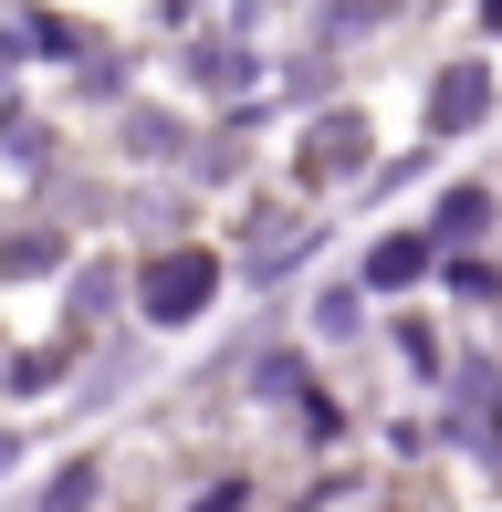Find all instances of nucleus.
<instances>
[{
    "label": "nucleus",
    "instance_id": "nucleus-5",
    "mask_svg": "<svg viewBox=\"0 0 502 512\" xmlns=\"http://www.w3.org/2000/svg\"><path fill=\"white\" fill-rule=\"evenodd\" d=\"M492 32H502V0H492Z\"/></svg>",
    "mask_w": 502,
    "mask_h": 512
},
{
    "label": "nucleus",
    "instance_id": "nucleus-3",
    "mask_svg": "<svg viewBox=\"0 0 502 512\" xmlns=\"http://www.w3.org/2000/svg\"><path fill=\"white\" fill-rule=\"evenodd\" d=\"M471 115H482V74H450L440 84V126H471Z\"/></svg>",
    "mask_w": 502,
    "mask_h": 512
},
{
    "label": "nucleus",
    "instance_id": "nucleus-4",
    "mask_svg": "<svg viewBox=\"0 0 502 512\" xmlns=\"http://www.w3.org/2000/svg\"><path fill=\"white\" fill-rule=\"evenodd\" d=\"M241 502H251V492H241V481H231V492H210V502H199V512H241Z\"/></svg>",
    "mask_w": 502,
    "mask_h": 512
},
{
    "label": "nucleus",
    "instance_id": "nucleus-2",
    "mask_svg": "<svg viewBox=\"0 0 502 512\" xmlns=\"http://www.w3.org/2000/svg\"><path fill=\"white\" fill-rule=\"evenodd\" d=\"M419 262H429L419 241H377V262H367V283H387V293H398V283H419Z\"/></svg>",
    "mask_w": 502,
    "mask_h": 512
},
{
    "label": "nucleus",
    "instance_id": "nucleus-1",
    "mask_svg": "<svg viewBox=\"0 0 502 512\" xmlns=\"http://www.w3.org/2000/svg\"><path fill=\"white\" fill-rule=\"evenodd\" d=\"M210 283H220L210 251H168V262H147V283H136V293H147V314H157V324H189L199 304H210Z\"/></svg>",
    "mask_w": 502,
    "mask_h": 512
}]
</instances>
